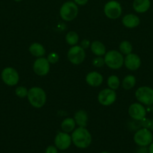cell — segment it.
<instances>
[{
	"instance_id": "obj_1",
	"label": "cell",
	"mask_w": 153,
	"mask_h": 153,
	"mask_svg": "<svg viewBox=\"0 0 153 153\" xmlns=\"http://www.w3.org/2000/svg\"><path fill=\"white\" fill-rule=\"evenodd\" d=\"M72 143L79 149H86L91 145L92 135L86 127H78L71 134Z\"/></svg>"
},
{
	"instance_id": "obj_2",
	"label": "cell",
	"mask_w": 153,
	"mask_h": 153,
	"mask_svg": "<svg viewBox=\"0 0 153 153\" xmlns=\"http://www.w3.org/2000/svg\"><path fill=\"white\" fill-rule=\"evenodd\" d=\"M28 102L35 108H40L46 102V94L43 88L40 87H32L27 94Z\"/></svg>"
},
{
	"instance_id": "obj_3",
	"label": "cell",
	"mask_w": 153,
	"mask_h": 153,
	"mask_svg": "<svg viewBox=\"0 0 153 153\" xmlns=\"http://www.w3.org/2000/svg\"><path fill=\"white\" fill-rule=\"evenodd\" d=\"M105 64L112 70H118L124 65V57L117 50H110L104 55Z\"/></svg>"
},
{
	"instance_id": "obj_4",
	"label": "cell",
	"mask_w": 153,
	"mask_h": 153,
	"mask_svg": "<svg viewBox=\"0 0 153 153\" xmlns=\"http://www.w3.org/2000/svg\"><path fill=\"white\" fill-rule=\"evenodd\" d=\"M59 14L62 19L66 22L74 20L78 14L77 4L74 1H66L62 5L59 10Z\"/></svg>"
},
{
	"instance_id": "obj_5",
	"label": "cell",
	"mask_w": 153,
	"mask_h": 153,
	"mask_svg": "<svg viewBox=\"0 0 153 153\" xmlns=\"http://www.w3.org/2000/svg\"><path fill=\"white\" fill-rule=\"evenodd\" d=\"M134 141L139 146H148L153 141L151 130L146 128H139L134 135Z\"/></svg>"
},
{
	"instance_id": "obj_6",
	"label": "cell",
	"mask_w": 153,
	"mask_h": 153,
	"mask_svg": "<svg viewBox=\"0 0 153 153\" xmlns=\"http://www.w3.org/2000/svg\"><path fill=\"white\" fill-rule=\"evenodd\" d=\"M135 97L140 103L150 106L153 105V89L148 86H142L137 88Z\"/></svg>"
},
{
	"instance_id": "obj_7",
	"label": "cell",
	"mask_w": 153,
	"mask_h": 153,
	"mask_svg": "<svg viewBox=\"0 0 153 153\" xmlns=\"http://www.w3.org/2000/svg\"><path fill=\"white\" fill-rule=\"evenodd\" d=\"M68 61L74 65H80L86 58L85 49L81 46H72L68 52Z\"/></svg>"
},
{
	"instance_id": "obj_8",
	"label": "cell",
	"mask_w": 153,
	"mask_h": 153,
	"mask_svg": "<svg viewBox=\"0 0 153 153\" xmlns=\"http://www.w3.org/2000/svg\"><path fill=\"white\" fill-rule=\"evenodd\" d=\"M104 12L105 16L109 19H116L122 15V9L119 2L115 0H112L105 4Z\"/></svg>"
},
{
	"instance_id": "obj_9",
	"label": "cell",
	"mask_w": 153,
	"mask_h": 153,
	"mask_svg": "<svg viewBox=\"0 0 153 153\" xmlns=\"http://www.w3.org/2000/svg\"><path fill=\"white\" fill-rule=\"evenodd\" d=\"M117 98L116 93L110 88H105L99 92L98 101L103 106H110L113 104Z\"/></svg>"
},
{
	"instance_id": "obj_10",
	"label": "cell",
	"mask_w": 153,
	"mask_h": 153,
	"mask_svg": "<svg viewBox=\"0 0 153 153\" xmlns=\"http://www.w3.org/2000/svg\"><path fill=\"white\" fill-rule=\"evenodd\" d=\"M2 79L5 85L14 86L18 83L20 79L17 71L13 67H6L2 72Z\"/></svg>"
},
{
	"instance_id": "obj_11",
	"label": "cell",
	"mask_w": 153,
	"mask_h": 153,
	"mask_svg": "<svg viewBox=\"0 0 153 153\" xmlns=\"http://www.w3.org/2000/svg\"><path fill=\"white\" fill-rule=\"evenodd\" d=\"M50 70V64L44 57L38 58L33 64V70L34 73L39 76H44L49 73Z\"/></svg>"
},
{
	"instance_id": "obj_12",
	"label": "cell",
	"mask_w": 153,
	"mask_h": 153,
	"mask_svg": "<svg viewBox=\"0 0 153 153\" xmlns=\"http://www.w3.org/2000/svg\"><path fill=\"white\" fill-rule=\"evenodd\" d=\"M54 143L57 149L59 150H66L70 147L72 143L71 136L69 134V133L59 131L56 135Z\"/></svg>"
},
{
	"instance_id": "obj_13",
	"label": "cell",
	"mask_w": 153,
	"mask_h": 153,
	"mask_svg": "<svg viewBox=\"0 0 153 153\" xmlns=\"http://www.w3.org/2000/svg\"><path fill=\"white\" fill-rule=\"evenodd\" d=\"M128 114L134 120L140 121L146 116V110L142 104L135 102L129 106Z\"/></svg>"
},
{
	"instance_id": "obj_14",
	"label": "cell",
	"mask_w": 153,
	"mask_h": 153,
	"mask_svg": "<svg viewBox=\"0 0 153 153\" xmlns=\"http://www.w3.org/2000/svg\"><path fill=\"white\" fill-rule=\"evenodd\" d=\"M124 64L128 70L135 71L140 67L141 59L139 55L131 52L125 56L124 59Z\"/></svg>"
},
{
	"instance_id": "obj_15",
	"label": "cell",
	"mask_w": 153,
	"mask_h": 153,
	"mask_svg": "<svg viewBox=\"0 0 153 153\" xmlns=\"http://www.w3.org/2000/svg\"><path fill=\"white\" fill-rule=\"evenodd\" d=\"M103 76L100 73L95 71L90 72L86 76V83L89 86L94 87V88L100 86L103 83Z\"/></svg>"
},
{
	"instance_id": "obj_16",
	"label": "cell",
	"mask_w": 153,
	"mask_h": 153,
	"mask_svg": "<svg viewBox=\"0 0 153 153\" xmlns=\"http://www.w3.org/2000/svg\"><path fill=\"white\" fill-rule=\"evenodd\" d=\"M123 25L128 28H134L137 27L140 23V19L136 15L133 13H128L123 16L122 19Z\"/></svg>"
},
{
	"instance_id": "obj_17",
	"label": "cell",
	"mask_w": 153,
	"mask_h": 153,
	"mask_svg": "<svg viewBox=\"0 0 153 153\" xmlns=\"http://www.w3.org/2000/svg\"><path fill=\"white\" fill-rule=\"evenodd\" d=\"M150 5V0H134L133 8L136 13H145L149 9Z\"/></svg>"
},
{
	"instance_id": "obj_18",
	"label": "cell",
	"mask_w": 153,
	"mask_h": 153,
	"mask_svg": "<svg viewBox=\"0 0 153 153\" xmlns=\"http://www.w3.org/2000/svg\"><path fill=\"white\" fill-rule=\"evenodd\" d=\"M74 119L79 127H86L88 120V114L84 110H79L75 113Z\"/></svg>"
},
{
	"instance_id": "obj_19",
	"label": "cell",
	"mask_w": 153,
	"mask_h": 153,
	"mask_svg": "<svg viewBox=\"0 0 153 153\" xmlns=\"http://www.w3.org/2000/svg\"><path fill=\"white\" fill-rule=\"evenodd\" d=\"M28 51L33 56L36 58H40L44 57V55L46 53L45 48L42 44L39 43H33L30 45L28 47Z\"/></svg>"
},
{
	"instance_id": "obj_20",
	"label": "cell",
	"mask_w": 153,
	"mask_h": 153,
	"mask_svg": "<svg viewBox=\"0 0 153 153\" xmlns=\"http://www.w3.org/2000/svg\"><path fill=\"white\" fill-rule=\"evenodd\" d=\"M90 48H91V51L92 52V53L97 56L104 55L106 52L104 44L98 40L93 41L90 45Z\"/></svg>"
},
{
	"instance_id": "obj_21",
	"label": "cell",
	"mask_w": 153,
	"mask_h": 153,
	"mask_svg": "<svg viewBox=\"0 0 153 153\" xmlns=\"http://www.w3.org/2000/svg\"><path fill=\"white\" fill-rule=\"evenodd\" d=\"M76 124L74 118L67 117L62 122L61 128L64 132L70 133L76 128Z\"/></svg>"
},
{
	"instance_id": "obj_22",
	"label": "cell",
	"mask_w": 153,
	"mask_h": 153,
	"mask_svg": "<svg viewBox=\"0 0 153 153\" xmlns=\"http://www.w3.org/2000/svg\"><path fill=\"white\" fill-rule=\"evenodd\" d=\"M136 82V79L135 76H134L133 75H128L123 79L122 82V86L124 90L129 91L135 86Z\"/></svg>"
},
{
	"instance_id": "obj_23",
	"label": "cell",
	"mask_w": 153,
	"mask_h": 153,
	"mask_svg": "<svg viewBox=\"0 0 153 153\" xmlns=\"http://www.w3.org/2000/svg\"><path fill=\"white\" fill-rule=\"evenodd\" d=\"M118 49H119V52L122 55H125L131 53L132 50H133L131 43L129 41H128V40H123V41H122L120 43L119 46H118Z\"/></svg>"
},
{
	"instance_id": "obj_24",
	"label": "cell",
	"mask_w": 153,
	"mask_h": 153,
	"mask_svg": "<svg viewBox=\"0 0 153 153\" xmlns=\"http://www.w3.org/2000/svg\"><path fill=\"white\" fill-rule=\"evenodd\" d=\"M65 40L66 42H67L68 44H69L70 46H75V45H76V43H78L79 36H78L77 33L75 32V31H69V32H68L67 34H66Z\"/></svg>"
},
{
	"instance_id": "obj_25",
	"label": "cell",
	"mask_w": 153,
	"mask_h": 153,
	"mask_svg": "<svg viewBox=\"0 0 153 153\" xmlns=\"http://www.w3.org/2000/svg\"><path fill=\"white\" fill-rule=\"evenodd\" d=\"M107 85L109 88L114 90V91L118 89L120 86V80L118 76L116 75H112V76H109L107 79Z\"/></svg>"
},
{
	"instance_id": "obj_26",
	"label": "cell",
	"mask_w": 153,
	"mask_h": 153,
	"mask_svg": "<svg viewBox=\"0 0 153 153\" xmlns=\"http://www.w3.org/2000/svg\"><path fill=\"white\" fill-rule=\"evenodd\" d=\"M28 90L27 89L26 87L24 86H20L17 87L15 90V94L17 96L20 98H25L27 97V94H28Z\"/></svg>"
},
{
	"instance_id": "obj_27",
	"label": "cell",
	"mask_w": 153,
	"mask_h": 153,
	"mask_svg": "<svg viewBox=\"0 0 153 153\" xmlns=\"http://www.w3.org/2000/svg\"><path fill=\"white\" fill-rule=\"evenodd\" d=\"M46 59H47V61H49V63L50 64H55L58 61L59 57H58V55L56 52H50L47 55V58Z\"/></svg>"
},
{
	"instance_id": "obj_28",
	"label": "cell",
	"mask_w": 153,
	"mask_h": 153,
	"mask_svg": "<svg viewBox=\"0 0 153 153\" xmlns=\"http://www.w3.org/2000/svg\"><path fill=\"white\" fill-rule=\"evenodd\" d=\"M92 64L96 67H102L105 65L104 58H101V56H98L97 58L93 59Z\"/></svg>"
},
{
	"instance_id": "obj_29",
	"label": "cell",
	"mask_w": 153,
	"mask_h": 153,
	"mask_svg": "<svg viewBox=\"0 0 153 153\" xmlns=\"http://www.w3.org/2000/svg\"><path fill=\"white\" fill-rule=\"evenodd\" d=\"M45 153H58V149L56 146L50 145L45 149Z\"/></svg>"
},
{
	"instance_id": "obj_30",
	"label": "cell",
	"mask_w": 153,
	"mask_h": 153,
	"mask_svg": "<svg viewBox=\"0 0 153 153\" xmlns=\"http://www.w3.org/2000/svg\"><path fill=\"white\" fill-rule=\"evenodd\" d=\"M90 45H91V43H90L89 40H87V39H84V40H82L80 43V46H82L84 49L89 47Z\"/></svg>"
},
{
	"instance_id": "obj_31",
	"label": "cell",
	"mask_w": 153,
	"mask_h": 153,
	"mask_svg": "<svg viewBox=\"0 0 153 153\" xmlns=\"http://www.w3.org/2000/svg\"><path fill=\"white\" fill-rule=\"evenodd\" d=\"M136 153H148V149H147L146 146H139Z\"/></svg>"
},
{
	"instance_id": "obj_32",
	"label": "cell",
	"mask_w": 153,
	"mask_h": 153,
	"mask_svg": "<svg viewBox=\"0 0 153 153\" xmlns=\"http://www.w3.org/2000/svg\"><path fill=\"white\" fill-rule=\"evenodd\" d=\"M88 0H74L75 3L78 5H85L87 4Z\"/></svg>"
},
{
	"instance_id": "obj_33",
	"label": "cell",
	"mask_w": 153,
	"mask_h": 153,
	"mask_svg": "<svg viewBox=\"0 0 153 153\" xmlns=\"http://www.w3.org/2000/svg\"><path fill=\"white\" fill-rule=\"evenodd\" d=\"M148 153H153V141L152 142L151 144L148 146Z\"/></svg>"
},
{
	"instance_id": "obj_34",
	"label": "cell",
	"mask_w": 153,
	"mask_h": 153,
	"mask_svg": "<svg viewBox=\"0 0 153 153\" xmlns=\"http://www.w3.org/2000/svg\"><path fill=\"white\" fill-rule=\"evenodd\" d=\"M148 129L151 130V131H153V118L150 119V124H149V128Z\"/></svg>"
},
{
	"instance_id": "obj_35",
	"label": "cell",
	"mask_w": 153,
	"mask_h": 153,
	"mask_svg": "<svg viewBox=\"0 0 153 153\" xmlns=\"http://www.w3.org/2000/svg\"><path fill=\"white\" fill-rule=\"evenodd\" d=\"M100 153H110V152H106V151H103V152H101Z\"/></svg>"
},
{
	"instance_id": "obj_36",
	"label": "cell",
	"mask_w": 153,
	"mask_h": 153,
	"mask_svg": "<svg viewBox=\"0 0 153 153\" xmlns=\"http://www.w3.org/2000/svg\"><path fill=\"white\" fill-rule=\"evenodd\" d=\"M152 114H153V105H152Z\"/></svg>"
},
{
	"instance_id": "obj_37",
	"label": "cell",
	"mask_w": 153,
	"mask_h": 153,
	"mask_svg": "<svg viewBox=\"0 0 153 153\" xmlns=\"http://www.w3.org/2000/svg\"><path fill=\"white\" fill-rule=\"evenodd\" d=\"M15 1H22V0H14Z\"/></svg>"
},
{
	"instance_id": "obj_38",
	"label": "cell",
	"mask_w": 153,
	"mask_h": 153,
	"mask_svg": "<svg viewBox=\"0 0 153 153\" xmlns=\"http://www.w3.org/2000/svg\"><path fill=\"white\" fill-rule=\"evenodd\" d=\"M62 153H65V152H62Z\"/></svg>"
}]
</instances>
